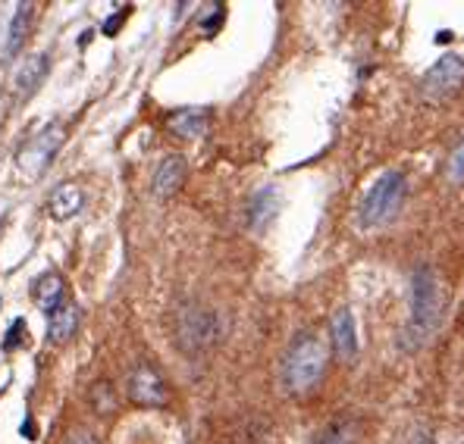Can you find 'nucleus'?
<instances>
[{"label": "nucleus", "instance_id": "f257e3e1", "mask_svg": "<svg viewBox=\"0 0 464 444\" xmlns=\"http://www.w3.org/2000/svg\"><path fill=\"white\" fill-rule=\"evenodd\" d=\"M442 313H446V288H442L440 272L430 263H420L408 282V307L399 329V351L408 357L424 351L440 332Z\"/></svg>", "mask_w": 464, "mask_h": 444}, {"label": "nucleus", "instance_id": "f03ea898", "mask_svg": "<svg viewBox=\"0 0 464 444\" xmlns=\"http://www.w3.org/2000/svg\"><path fill=\"white\" fill-rule=\"evenodd\" d=\"M326 366H330V338L320 329H304L285 347L279 364V385L295 398L311 394L324 382Z\"/></svg>", "mask_w": 464, "mask_h": 444}, {"label": "nucleus", "instance_id": "7ed1b4c3", "mask_svg": "<svg viewBox=\"0 0 464 444\" xmlns=\"http://www.w3.org/2000/svg\"><path fill=\"white\" fill-rule=\"evenodd\" d=\"M408 188H411V182H408L405 169H399V166L383 169V173L364 188V194H361L358 210H354V225H358L361 231H367V235L392 225L408 201Z\"/></svg>", "mask_w": 464, "mask_h": 444}, {"label": "nucleus", "instance_id": "20e7f679", "mask_svg": "<svg viewBox=\"0 0 464 444\" xmlns=\"http://www.w3.org/2000/svg\"><path fill=\"white\" fill-rule=\"evenodd\" d=\"M223 338V316L201 300H182L173 313V345L188 357L214 351Z\"/></svg>", "mask_w": 464, "mask_h": 444}, {"label": "nucleus", "instance_id": "39448f33", "mask_svg": "<svg viewBox=\"0 0 464 444\" xmlns=\"http://www.w3.org/2000/svg\"><path fill=\"white\" fill-rule=\"evenodd\" d=\"M63 141H66V126H63V122H47L44 128H38V132L32 135V138L25 141V145L19 147V154H16L19 175H25V179H41V175H44V169L53 163V156L60 154Z\"/></svg>", "mask_w": 464, "mask_h": 444}, {"label": "nucleus", "instance_id": "423d86ee", "mask_svg": "<svg viewBox=\"0 0 464 444\" xmlns=\"http://www.w3.org/2000/svg\"><path fill=\"white\" fill-rule=\"evenodd\" d=\"M464 91V57L442 53L430 70L420 75V98L430 104H446Z\"/></svg>", "mask_w": 464, "mask_h": 444}, {"label": "nucleus", "instance_id": "0eeeda50", "mask_svg": "<svg viewBox=\"0 0 464 444\" xmlns=\"http://www.w3.org/2000/svg\"><path fill=\"white\" fill-rule=\"evenodd\" d=\"M126 398L132 401L135 407H148V410L167 407L169 385L157 366L139 364V366H132V373H129V379H126Z\"/></svg>", "mask_w": 464, "mask_h": 444}, {"label": "nucleus", "instance_id": "6e6552de", "mask_svg": "<svg viewBox=\"0 0 464 444\" xmlns=\"http://www.w3.org/2000/svg\"><path fill=\"white\" fill-rule=\"evenodd\" d=\"M330 347L343 364H354L361 351L358 341V323H354V313L348 307H336L330 316Z\"/></svg>", "mask_w": 464, "mask_h": 444}, {"label": "nucleus", "instance_id": "1a4fd4ad", "mask_svg": "<svg viewBox=\"0 0 464 444\" xmlns=\"http://www.w3.org/2000/svg\"><path fill=\"white\" fill-rule=\"evenodd\" d=\"M47 70H51V53H29L10 75V91L16 94V100H29L35 94V88L44 81Z\"/></svg>", "mask_w": 464, "mask_h": 444}, {"label": "nucleus", "instance_id": "9d476101", "mask_svg": "<svg viewBox=\"0 0 464 444\" xmlns=\"http://www.w3.org/2000/svg\"><path fill=\"white\" fill-rule=\"evenodd\" d=\"M186 175H188L186 156H182V154H167L160 163H157V169H154V175H151L154 197H160V201L173 197L176 191L186 185Z\"/></svg>", "mask_w": 464, "mask_h": 444}, {"label": "nucleus", "instance_id": "9b49d317", "mask_svg": "<svg viewBox=\"0 0 464 444\" xmlns=\"http://www.w3.org/2000/svg\"><path fill=\"white\" fill-rule=\"evenodd\" d=\"M82 207H85V191H82V185H76V182H60V185L51 191V197H47V213L57 222H66V220H72V216H79Z\"/></svg>", "mask_w": 464, "mask_h": 444}, {"label": "nucleus", "instance_id": "f8f14e48", "mask_svg": "<svg viewBox=\"0 0 464 444\" xmlns=\"http://www.w3.org/2000/svg\"><path fill=\"white\" fill-rule=\"evenodd\" d=\"M32 300H35L38 310H44L51 316L60 304L66 300V279L57 269H47L32 282Z\"/></svg>", "mask_w": 464, "mask_h": 444}, {"label": "nucleus", "instance_id": "ddd939ff", "mask_svg": "<svg viewBox=\"0 0 464 444\" xmlns=\"http://www.w3.org/2000/svg\"><path fill=\"white\" fill-rule=\"evenodd\" d=\"M279 203H283V197H279V191L273 185L255 191V194H251V201H248V229L251 231L267 229V225L276 220Z\"/></svg>", "mask_w": 464, "mask_h": 444}, {"label": "nucleus", "instance_id": "4468645a", "mask_svg": "<svg viewBox=\"0 0 464 444\" xmlns=\"http://www.w3.org/2000/svg\"><path fill=\"white\" fill-rule=\"evenodd\" d=\"M167 128L176 135V138L198 141V138L208 135L210 116H208V110H176V113L167 116Z\"/></svg>", "mask_w": 464, "mask_h": 444}, {"label": "nucleus", "instance_id": "2eb2a0df", "mask_svg": "<svg viewBox=\"0 0 464 444\" xmlns=\"http://www.w3.org/2000/svg\"><path fill=\"white\" fill-rule=\"evenodd\" d=\"M79 329V307L72 300H63L57 310L47 316V341L53 345H66Z\"/></svg>", "mask_w": 464, "mask_h": 444}, {"label": "nucleus", "instance_id": "dca6fc26", "mask_svg": "<svg viewBox=\"0 0 464 444\" xmlns=\"http://www.w3.org/2000/svg\"><path fill=\"white\" fill-rule=\"evenodd\" d=\"M32 23H35V4H16V13L10 19V32H6V57L19 53V47L25 44L32 32Z\"/></svg>", "mask_w": 464, "mask_h": 444}, {"label": "nucleus", "instance_id": "f3484780", "mask_svg": "<svg viewBox=\"0 0 464 444\" xmlns=\"http://www.w3.org/2000/svg\"><path fill=\"white\" fill-rule=\"evenodd\" d=\"M88 404L98 416H111L116 410V394H113V385L107 379L94 382L92 388H88Z\"/></svg>", "mask_w": 464, "mask_h": 444}, {"label": "nucleus", "instance_id": "a211bd4d", "mask_svg": "<svg viewBox=\"0 0 464 444\" xmlns=\"http://www.w3.org/2000/svg\"><path fill=\"white\" fill-rule=\"evenodd\" d=\"M446 179L452 182V185H461L464 182V135L455 141V147L449 150V156H446Z\"/></svg>", "mask_w": 464, "mask_h": 444}, {"label": "nucleus", "instance_id": "6ab92c4d", "mask_svg": "<svg viewBox=\"0 0 464 444\" xmlns=\"http://www.w3.org/2000/svg\"><path fill=\"white\" fill-rule=\"evenodd\" d=\"M311 444H352V432H348L345 422H333V426H326Z\"/></svg>", "mask_w": 464, "mask_h": 444}, {"label": "nucleus", "instance_id": "aec40b11", "mask_svg": "<svg viewBox=\"0 0 464 444\" xmlns=\"http://www.w3.org/2000/svg\"><path fill=\"white\" fill-rule=\"evenodd\" d=\"M208 13H210V16H204V19H201V29L208 32V35H214L217 25L223 23V4H210V6H208Z\"/></svg>", "mask_w": 464, "mask_h": 444}, {"label": "nucleus", "instance_id": "412c9836", "mask_svg": "<svg viewBox=\"0 0 464 444\" xmlns=\"http://www.w3.org/2000/svg\"><path fill=\"white\" fill-rule=\"evenodd\" d=\"M23 329H25V323H23V319H16V323L10 326V332H6V341H4V347H6V351H13V347H16L19 341H23V338H19V332H23Z\"/></svg>", "mask_w": 464, "mask_h": 444}, {"label": "nucleus", "instance_id": "4be33fe9", "mask_svg": "<svg viewBox=\"0 0 464 444\" xmlns=\"http://www.w3.org/2000/svg\"><path fill=\"white\" fill-rule=\"evenodd\" d=\"M405 444H433V432L430 429H414Z\"/></svg>", "mask_w": 464, "mask_h": 444}, {"label": "nucleus", "instance_id": "5701e85b", "mask_svg": "<svg viewBox=\"0 0 464 444\" xmlns=\"http://www.w3.org/2000/svg\"><path fill=\"white\" fill-rule=\"evenodd\" d=\"M122 23H126V10H120L113 19H107V23H104V35H116V29H120Z\"/></svg>", "mask_w": 464, "mask_h": 444}, {"label": "nucleus", "instance_id": "b1692460", "mask_svg": "<svg viewBox=\"0 0 464 444\" xmlns=\"http://www.w3.org/2000/svg\"><path fill=\"white\" fill-rule=\"evenodd\" d=\"M66 444H98V439H94L92 432H72Z\"/></svg>", "mask_w": 464, "mask_h": 444}]
</instances>
